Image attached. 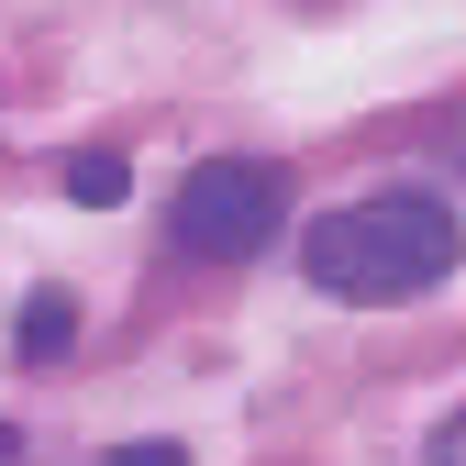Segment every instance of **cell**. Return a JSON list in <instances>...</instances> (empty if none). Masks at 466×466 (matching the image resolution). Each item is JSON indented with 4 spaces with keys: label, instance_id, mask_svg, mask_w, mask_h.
<instances>
[{
    "label": "cell",
    "instance_id": "cell-1",
    "mask_svg": "<svg viewBox=\"0 0 466 466\" xmlns=\"http://www.w3.org/2000/svg\"><path fill=\"white\" fill-rule=\"evenodd\" d=\"M300 256H311V289L378 311V300H422V289L455 278L466 222H455V200H433V189H367V200L322 211Z\"/></svg>",
    "mask_w": 466,
    "mask_h": 466
},
{
    "label": "cell",
    "instance_id": "cell-2",
    "mask_svg": "<svg viewBox=\"0 0 466 466\" xmlns=\"http://www.w3.org/2000/svg\"><path fill=\"white\" fill-rule=\"evenodd\" d=\"M289 233V167L278 156H200L167 200V245L189 267H245Z\"/></svg>",
    "mask_w": 466,
    "mask_h": 466
},
{
    "label": "cell",
    "instance_id": "cell-3",
    "mask_svg": "<svg viewBox=\"0 0 466 466\" xmlns=\"http://www.w3.org/2000/svg\"><path fill=\"white\" fill-rule=\"evenodd\" d=\"M23 367H56V356H67V344H78V300H67V289H34V300H23Z\"/></svg>",
    "mask_w": 466,
    "mask_h": 466
},
{
    "label": "cell",
    "instance_id": "cell-4",
    "mask_svg": "<svg viewBox=\"0 0 466 466\" xmlns=\"http://www.w3.org/2000/svg\"><path fill=\"white\" fill-rule=\"evenodd\" d=\"M67 189H78L89 211H111V200L134 189V167H123V156H78V167H67Z\"/></svg>",
    "mask_w": 466,
    "mask_h": 466
},
{
    "label": "cell",
    "instance_id": "cell-5",
    "mask_svg": "<svg viewBox=\"0 0 466 466\" xmlns=\"http://www.w3.org/2000/svg\"><path fill=\"white\" fill-rule=\"evenodd\" d=\"M422 466H466V411H444V422H433V444H422Z\"/></svg>",
    "mask_w": 466,
    "mask_h": 466
},
{
    "label": "cell",
    "instance_id": "cell-6",
    "mask_svg": "<svg viewBox=\"0 0 466 466\" xmlns=\"http://www.w3.org/2000/svg\"><path fill=\"white\" fill-rule=\"evenodd\" d=\"M111 466H189L178 444H111Z\"/></svg>",
    "mask_w": 466,
    "mask_h": 466
}]
</instances>
